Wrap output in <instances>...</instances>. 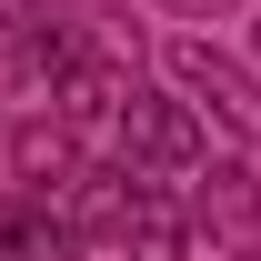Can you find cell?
<instances>
[{
	"mask_svg": "<svg viewBox=\"0 0 261 261\" xmlns=\"http://www.w3.org/2000/svg\"><path fill=\"white\" fill-rule=\"evenodd\" d=\"M81 251H91V241L40 191H0V261H81Z\"/></svg>",
	"mask_w": 261,
	"mask_h": 261,
	"instance_id": "7",
	"label": "cell"
},
{
	"mask_svg": "<svg viewBox=\"0 0 261 261\" xmlns=\"http://www.w3.org/2000/svg\"><path fill=\"white\" fill-rule=\"evenodd\" d=\"M171 20H181V31H201V20H231V0H161Z\"/></svg>",
	"mask_w": 261,
	"mask_h": 261,
	"instance_id": "8",
	"label": "cell"
},
{
	"mask_svg": "<svg viewBox=\"0 0 261 261\" xmlns=\"http://www.w3.org/2000/svg\"><path fill=\"white\" fill-rule=\"evenodd\" d=\"M111 251L121 261H181L191 251V201L171 191V181H141V171H130V201H121V221H111Z\"/></svg>",
	"mask_w": 261,
	"mask_h": 261,
	"instance_id": "4",
	"label": "cell"
},
{
	"mask_svg": "<svg viewBox=\"0 0 261 261\" xmlns=\"http://www.w3.org/2000/svg\"><path fill=\"white\" fill-rule=\"evenodd\" d=\"M50 40H61V70H141V31L121 20V0H61Z\"/></svg>",
	"mask_w": 261,
	"mask_h": 261,
	"instance_id": "5",
	"label": "cell"
},
{
	"mask_svg": "<svg viewBox=\"0 0 261 261\" xmlns=\"http://www.w3.org/2000/svg\"><path fill=\"white\" fill-rule=\"evenodd\" d=\"M121 161L141 171V181H171V191H181V181H191L201 171V121L191 111H181V100H161V91H141V81H130V100H121Z\"/></svg>",
	"mask_w": 261,
	"mask_h": 261,
	"instance_id": "2",
	"label": "cell"
},
{
	"mask_svg": "<svg viewBox=\"0 0 261 261\" xmlns=\"http://www.w3.org/2000/svg\"><path fill=\"white\" fill-rule=\"evenodd\" d=\"M161 70H171V100H181L201 130H221V141H241V151L261 141V70H241L231 50H211V31H171L161 40Z\"/></svg>",
	"mask_w": 261,
	"mask_h": 261,
	"instance_id": "1",
	"label": "cell"
},
{
	"mask_svg": "<svg viewBox=\"0 0 261 261\" xmlns=\"http://www.w3.org/2000/svg\"><path fill=\"white\" fill-rule=\"evenodd\" d=\"M91 161V151H81V130L61 121V111H20V121H10V191H61L70 171Z\"/></svg>",
	"mask_w": 261,
	"mask_h": 261,
	"instance_id": "6",
	"label": "cell"
},
{
	"mask_svg": "<svg viewBox=\"0 0 261 261\" xmlns=\"http://www.w3.org/2000/svg\"><path fill=\"white\" fill-rule=\"evenodd\" d=\"M251 70H261V20H251Z\"/></svg>",
	"mask_w": 261,
	"mask_h": 261,
	"instance_id": "9",
	"label": "cell"
},
{
	"mask_svg": "<svg viewBox=\"0 0 261 261\" xmlns=\"http://www.w3.org/2000/svg\"><path fill=\"white\" fill-rule=\"evenodd\" d=\"M181 201H191V231H211L221 261H261V181H251L241 161H221V171L201 161Z\"/></svg>",
	"mask_w": 261,
	"mask_h": 261,
	"instance_id": "3",
	"label": "cell"
}]
</instances>
